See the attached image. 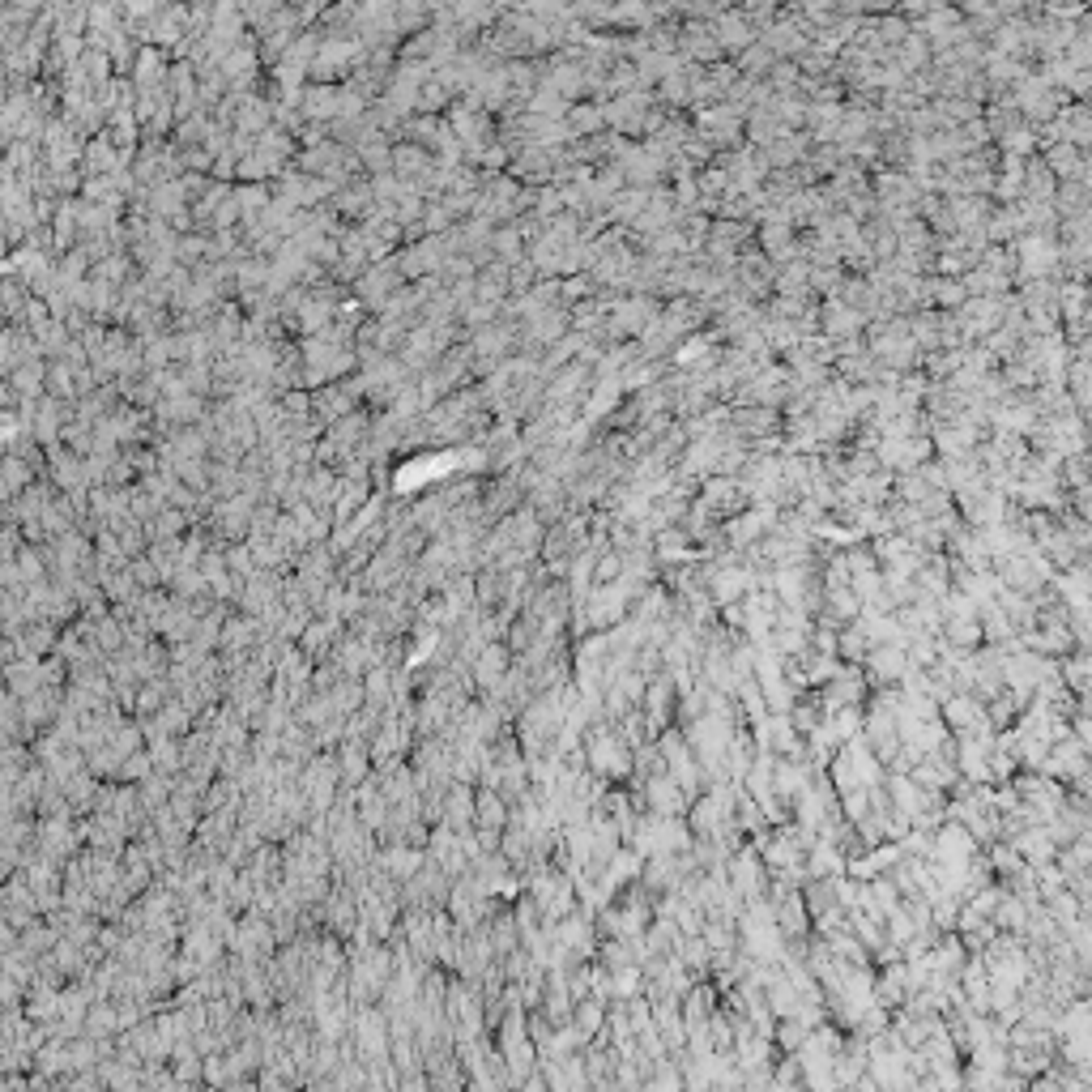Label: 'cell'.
I'll use <instances>...</instances> for the list:
<instances>
[{
    "label": "cell",
    "mask_w": 1092,
    "mask_h": 1092,
    "mask_svg": "<svg viewBox=\"0 0 1092 1092\" xmlns=\"http://www.w3.org/2000/svg\"><path fill=\"white\" fill-rule=\"evenodd\" d=\"M1063 1029L1071 1033V1037H1080V1041H1092V1003H1075L1071 1011H1067V1024Z\"/></svg>",
    "instance_id": "277c9868"
},
{
    "label": "cell",
    "mask_w": 1092,
    "mask_h": 1092,
    "mask_svg": "<svg viewBox=\"0 0 1092 1092\" xmlns=\"http://www.w3.org/2000/svg\"><path fill=\"white\" fill-rule=\"evenodd\" d=\"M866 692V674L854 670V666H841V670H832V679L824 687V709L828 713H837V709H849V704H858Z\"/></svg>",
    "instance_id": "7a4b0ae2"
},
{
    "label": "cell",
    "mask_w": 1092,
    "mask_h": 1092,
    "mask_svg": "<svg viewBox=\"0 0 1092 1092\" xmlns=\"http://www.w3.org/2000/svg\"><path fill=\"white\" fill-rule=\"evenodd\" d=\"M764 866L768 862L756 854V849H738V854H730V888L738 896H747V901H760L764 888H768Z\"/></svg>",
    "instance_id": "6da1fadb"
},
{
    "label": "cell",
    "mask_w": 1092,
    "mask_h": 1092,
    "mask_svg": "<svg viewBox=\"0 0 1092 1092\" xmlns=\"http://www.w3.org/2000/svg\"><path fill=\"white\" fill-rule=\"evenodd\" d=\"M214 525H218L227 538H244L248 525H252V500H231V504H222L218 517H214Z\"/></svg>",
    "instance_id": "3957f363"
}]
</instances>
